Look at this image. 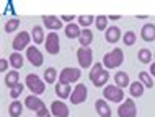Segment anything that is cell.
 Masks as SVG:
<instances>
[{"label":"cell","mask_w":155,"mask_h":117,"mask_svg":"<svg viewBox=\"0 0 155 117\" xmlns=\"http://www.w3.org/2000/svg\"><path fill=\"white\" fill-rule=\"evenodd\" d=\"M90 80L96 88H101L108 83V80H110V72L104 68L103 64L98 62V64H95L90 70Z\"/></svg>","instance_id":"6da1fadb"},{"label":"cell","mask_w":155,"mask_h":117,"mask_svg":"<svg viewBox=\"0 0 155 117\" xmlns=\"http://www.w3.org/2000/svg\"><path fill=\"white\" fill-rule=\"evenodd\" d=\"M123 62H124L123 49L114 47L113 51L104 54L101 64L104 65V68H106V70H113V68H118V67H121V65H123Z\"/></svg>","instance_id":"7a4b0ae2"},{"label":"cell","mask_w":155,"mask_h":117,"mask_svg":"<svg viewBox=\"0 0 155 117\" xmlns=\"http://www.w3.org/2000/svg\"><path fill=\"white\" fill-rule=\"evenodd\" d=\"M25 85L30 88V91H31V93L35 94V96H39V94H43L44 91H46V85H44V81L41 80V78L38 77V75H35V73L26 75Z\"/></svg>","instance_id":"3957f363"},{"label":"cell","mask_w":155,"mask_h":117,"mask_svg":"<svg viewBox=\"0 0 155 117\" xmlns=\"http://www.w3.org/2000/svg\"><path fill=\"white\" fill-rule=\"evenodd\" d=\"M103 98L111 103H123L124 91H123V88H119L116 85H108L103 88Z\"/></svg>","instance_id":"277c9868"},{"label":"cell","mask_w":155,"mask_h":117,"mask_svg":"<svg viewBox=\"0 0 155 117\" xmlns=\"http://www.w3.org/2000/svg\"><path fill=\"white\" fill-rule=\"evenodd\" d=\"M80 77H82V72H80V68H74V67H65L64 70H61V73H59V80L57 81H61V83H74V81H78L80 80Z\"/></svg>","instance_id":"5b68a950"},{"label":"cell","mask_w":155,"mask_h":117,"mask_svg":"<svg viewBox=\"0 0 155 117\" xmlns=\"http://www.w3.org/2000/svg\"><path fill=\"white\" fill-rule=\"evenodd\" d=\"M77 60L80 68H90L93 67V51L90 47H78L77 51Z\"/></svg>","instance_id":"8992f818"},{"label":"cell","mask_w":155,"mask_h":117,"mask_svg":"<svg viewBox=\"0 0 155 117\" xmlns=\"http://www.w3.org/2000/svg\"><path fill=\"white\" fill-rule=\"evenodd\" d=\"M44 47H46V51H48V54H51V55H57V54L61 52L59 34H57V33H48Z\"/></svg>","instance_id":"52a82bcc"},{"label":"cell","mask_w":155,"mask_h":117,"mask_svg":"<svg viewBox=\"0 0 155 117\" xmlns=\"http://www.w3.org/2000/svg\"><path fill=\"white\" fill-rule=\"evenodd\" d=\"M87 98H88V90H87V85H83V83H78L77 86L74 88L72 94H70V103L72 104H82L87 101Z\"/></svg>","instance_id":"ba28073f"},{"label":"cell","mask_w":155,"mask_h":117,"mask_svg":"<svg viewBox=\"0 0 155 117\" xmlns=\"http://www.w3.org/2000/svg\"><path fill=\"white\" fill-rule=\"evenodd\" d=\"M30 41H31V36L28 34L26 31H21L15 36L13 43H12V47H13L15 52H21L23 49H28L30 47Z\"/></svg>","instance_id":"9c48e42d"},{"label":"cell","mask_w":155,"mask_h":117,"mask_svg":"<svg viewBox=\"0 0 155 117\" xmlns=\"http://www.w3.org/2000/svg\"><path fill=\"white\" fill-rule=\"evenodd\" d=\"M118 115L119 117H136L137 115V107L132 98H127L126 101L121 103V106L118 109Z\"/></svg>","instance_id":"30bf717a"},{"label":"cell","mask_w":155,"mask_h":117,"mask_svg":"<svg viewBox=\"0 0 155 117\" xmlns=\"http://www.w3.org/2000/svg\"><path fill=\"white\" fill-rule=\"evenodd\" d=\"M26 58L30 60V64L33 67H41L43 62H44L43 54H41V51L36 47V46H30V47L26 49Z\"/></svg>","instance_id":"8fae6325"},{"label":"cell","mask_w":155,"mask_h":117,"mask_svg":"<svg viewBox=\"0 0 155 117\" xmlns=\"http://www.w3.org/2000/svg\"><path fill=\"white\" fill-rule=\"evenodd\" d=\"M43 24L48 29H51V31H59V29H62V26H64V21H62L61 18H57V16H54V15H44L43 18Z\"/></svg>","instance_id":"7c38bea8"},{"label":"cell","mask_w":155,"mask_h":117,"mask_svg":"<svg viewBox=\"0 0 155 117\" xmlns=\"http://www.w3.org/2000/svg\"><path fill=\"white\" fill-rule=\"evenodd\" d=\"M49 111H51L52 115H56V117H69V114H70L67 104L62 101V99H59V101H52L51 109Z\"/></svg>","instance_id":"4fadbf2b"},{"label":"cell","mask_w":155,"mask_h":117,"mask_svg":"<svg viewBox=\"0 0 155 117\" xmlns=\"http://www.w3.org/2000/svg\"><path fill=\"white\" fill-rule=\"evenodd\" d=\"M25 107H28L30 111H36V112H39L41 109H44L46 107V104L44 101L41 98H36L35 94H30L28 98H25Z\"/></svg>","instance_id":"5bb4252c"},{"label":"cell","mask_w":155,"mask_h":117,"mask_svg":"<svg viewBox=\"0 0 155 117\" xmlns=\"http://www.w3.org/2000/svg\"><path fill=\"white\" fill-rule=\"evenodd\" d=\"M140 37L145 41V43H152V41H155V24L153 23L144 24L142 29H140Z\"/></svg>","instance_id":"9a60e30c"},{"label":"cell","mask_w":155,"mask_h":117,"mask_svg":"<svg viewBox=\"0 0 155 117\" xmlns=\"http://www.w3.org/2000/svg\"><path fill=\"white\" fill-rule=\"evenodd\" d=\"M95 111L100 117H111V107L108 106L106 99H98L95 103Z\"/></svg>","instance_id":"2e32d148"},{"label":"cell","mask_w":155,"mask_h":117,"mask_svg":"<svg viewBox=\"0 0 155 117\" xmlns=\"http://www.w3.org/2000/svg\"><path fill=\"white\" fill-rule=\"evenodd\" d=\"M56 94H57V98H61V99H65V98H70V94H72V88H70L69 83H61V81H57V85H56Z\"/></svg>","instance_id":"e0dca14e"},{"label":"cell","mask_w":155,"mask_h":117,"mask_svg":"<svg viewBox=\"0 0 155 117\" xmlns=\"http://www.w3.org/2000/svg\"><path fill=\"white\" fill-rule=\"evenodd\" d=\"M104 37H106V41L110 44H116L121 39V29L118 26H110L106 29V33H104Z\"/></svg>","instance_id":"ac0fdd59"},{"label":"cell","mask_w":155,"mask_h":117,"mask_svg":"<svg viewBox=\"0 0 155 117\" xmlns=\"http://www.w3.org/2000/svg\"><path fill=\"white\" fill-rule=\"evenodd\" d=\"M18 80H20V73L16 72V70H10V72L5 75V80H3V81H5V86L12 90V88H15L20 83Z\"/></svg>","instance_id":"d6986e66"},{"label":"cell","mask_w":155,"mask_h":117,"mask_svg":"<svg viewBox=\"0 0 155 117\" xmlns=\"http://www.w3.org/2000/svg\"><path fill=\"white\" fill-rule=\"evenodd\" d=\"M114 83H116V86L123 88V90H124L126 86H131L129 75L126 73V72H116V73H114Z\"/></svg>","instance_id":"ffe728a7"},{"label":"cell","mask_w":155,"mask_h":117,"mask_svg":"<svg viewBox=\"0 0 155 117\" xmlns=\"http://www.w3.org/2000/svg\"><path fill=\"white\" fill-rule=\"evenodd\" d=\"M64 31H65V36L69 37V39H78L80 34H82V29L78 28V24H75V23L67 24V26L64 28Z\"/></svg>","instance_id":"44dd1931"},{"label":"cell","mask_w":155,"mask_h":117,"mask_svg":"<svg viewBox=\"0 0 155 117\" xmlns=\"http://www.w3.org/2000/svg\"><path fill=\"white\" fill-rule=\"evenodd\" d=\"M8 62H10V65L13 67V70H18V68H21V67H23L25 58L21 55V52H12L10 57H8Z\"/></svg>","instance_id":"7402d4cb"},{"label":"cell","mask_w":155,"mask_h":117,"mask_svg":"<svg viewBox=\"0 0 155 117\" xmlns=\"http://www.w3.org/2000/svg\"><path fill=\"white\" fill-rule=\"evenodd\" d=\"M23 107H25V104H21L18 99L12 101L10 106H8V115H10V117H20V115H21V112H23Z\"/></svg>","instance_id":"603a6c76"},{"label":"cell","mask_w":155,"mask_h":117,"mask_svg":"<svg viewBox=\"0 0 155 117\" xmlns=\"http://www.w3.org/2000/svg\"><path fill=\"white\" fill-rule=\"evenodd\" d=\"M78 43H80L82 47H88V46L93 43V33H91L88 28L82 29V34H80V37H78Z\"/></svg>","instance_id":"cb8c5ba5"},{"label":"cell","mask_w":155,"mask_h":117,"mask_svg":"<svg viewBox=\"0 0 155 117\" xmlns=\"http://www.w3.org/2000/svg\"><path fill=\"white\" fill-rule=\"evenodd\" d=\"M31 39L35 41V44H43L46 43V36H44V29L41 26H35L31 29Z\"/></svg>","instance_id":"d4e9b609"},{"label":"cell","mask_w":155,"mask_h":117,"mask_svg":"<svg viewBox=\"0 0 155 117\" xmlns=\"http://www.w3.org/2000/svg\"><path fill=\"white\" fill-rule=\"evenodd\" d=\"M144 90H145V86L142 85L139 80H137V81H132L131 86H129V93H131L132 98H140V96L144 94Z\"/></svg>","instance_id":"484cf974"},{"label":"cell","mask_w":155,"mask_h":117,"mask_svg":"<svg viewBox=\"0 0 155 117\" xmlns=\"http://www.w3.org/2000/svg\"><path fill=\"white\" fill-rule=\"evenodd\" d=\"M56 80H59L57 70L54 68V67H48V68L44 70V81L48 83V85H52V83H56Z\"/></svg>","instance_id":"4316f807"},{"label":"cell","mask_w":155,"mask_h":117,"mask_svg":"<svg viewBox=\"0 0 155 117\" xmlns=\"http://www.w3.org/2000/svg\"><path fill=\"white\" fill-rule=\"evenodd\" d=\"M137 58L140 60V64H152V52L149 49H140L137 52Z\"/></svg>","instance_id":"83f0119b"},{"label":"cell","mask_w":155,"mask_h":117,"mask_svg":"<svg viewBox=\"0 0 155 117\" xmlns=\"http://www.w3.org/2000/svg\"><path fill=\"white\" fill-rule=\"evenodd\" d=\"M108 16H104V15H100V16H96L95 18V26L96 29H100V31H106L108 29Z\"/></svg>","instance_id":"f1b7e54d"},{"label":"cell","mask_w":155,"mask_h":117,"mask_svg":"<svg viewBox=\"0 0 155 117\" xmlns=\"http://www.w3.org/2000/svg\"><path fill=\"white\" fill-rule=\"evenodd\" d=\"M136 39H137V36H136V33H134V31H126L123 34V43H124L126 47L134 46V44H136Z\"/></svg>","instance_id":"f546056e"},{"label":"cell","mask_w":155,"mask_h":117,"mask_svg":"<svg viewBox=\"0 0 155 117\" xmlns=\"http://www.w3.org/2000/svg\"><path fill=\"white\" fill-rule=\"evenodd\" d=\"M139 81H140L145 88H152V86H153L152 77H150L149 72H140V73H139Z\"/></svg>","instance_id":"4dcf8cb0"},{"label":"cell","mask_w":155,"mask_h":117,"mask_svg":"<svg viewBox=\"0 0 155 117\" xmlns=\"http://www.w3.org/2000/svg\"><path fill=\"white\" fill-rule=\"evenodd\" d=\"M20 26V20L18 18H12V20H8V21L5 23V33H15L16 29H18Z\"/></svg>","instance_id":"1f68e13d"},{"label":"cell","mask_w":155,"mask_h":117,"mask_svg":"<svg viewBox=\"0 0 155 117\" xmlns=\"http://www.w3.org/2000/svg\"><path fill=\"white\" fill-rule=\"evenodd\" d=\"M78 24L80 26H83V28H88L91 23H95V16H91V15H82V16H78Z\"/></svg>","instance_id":"d6a6232c"},{"label":"cell","mask_w":155,"mask_h":117,"mask_svg":"<svg viewBox=\"0 0 155 117\" xmlns=\"http://www.w3.org/2000/svg\"><path fill=\"white\" fill-rule=\"evenodd\" d=\"M23 90H25V85L18 83L15 88H12V90H10V98H13V101H15L16 98H20V94L23 93Z\"/></svg>","instance_id":"836d02e7"},{"label":"cell","mask_w":155,"mask_h":117,"mask_svg":"<svg viewBox=\"0 0 155 117\" xmlns=\"http://www.w3.org/2000/svg\"><path fill=\"white\" fill-rule=\"evenodd\" d=\"M52 112L48 111V107H44V109H41L39 112H36V117H51Z\"/></svg>","instance_id":"e575fe53"},{"label":"cell","mask_w":155,"mask_h":117,"mask_svg":"<svg viewBox=\"0 0 155 117\" xmlns=\"http://www.w3.org/2000/svg\"><path fill=\"white\" fill-rule=\"evenodd\" d=\"M61 20H62V21H65L67 24H70V23H72V20H77V18H75L74 15H62Z\"/></svg>","instance_id":"d590c367"},{"label":"cell","mask_w":155,"mask_h":117,"mask_svg":"<svg viewBox=\"0 0 155 117\" xmlns=\"http://www.w3.org/2000/svg\"><path fill=\"white\" fill-rule=\"evenodd\" d=\"M8 68V60L7 58H0V72H7Z\"/></svg>","instance_id":"8d00e7d4"},{"label":"cell","mask_w":155,"mask_h":117,"mask_svg":"<svg viewBox=\"0 0 155 117\" xmlns=\"http://www.w3.org/2000/svg\"><path fill=\"white\" fill-rule=\"evenodd\" d=\"M121 18H123L121 15H110V16H108V20H113V21H116V20H121Z\"/></svg>","instance_id":"74e56055"},{"label":"cell","mask_w":155,"mask_h":117,"mask_svg":"<svg viewBox=\"0 0 155 117\" xmlns=\"http://www.w3.org/2000/svg\"><path fill=\"white\" fill-rule=\"evenodd\" d=\"M150 73H152V77H155V62L150 64Z\"/></svg>","instance_id":"f35d334b"},{"label":"cell","mask_w":155,"mask_h":117,"mask_svg":"<svg viewBox=\"0 0 155 117\" xmlns=\"http://www.w3.org/2000/svg\"><path fill=\"white\" fill-rule=\"evenodd\" d=\"M136 18H137V20H145V18H149V16H147V15H140V16H139V15H137V16H136Z\"/></svg>","instance_id":"ab89813d"},{"label":"cell","mask_w":155,"mask_h":117,"mask_svg":"<svg viewBox=\"0 0 155 117\" xmlns=\"http://www.w3.org/2000/svg\"><path fill=\"white\" fill-rule=\"evenodd\" d=\"M153 57H155V54H153Z\"/></svg>","instance_id":"60d3db41"}]
</instances>
